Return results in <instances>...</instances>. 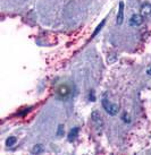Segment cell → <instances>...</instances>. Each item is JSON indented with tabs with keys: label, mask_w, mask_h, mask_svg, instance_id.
<instances>
[{
	"label": "cell",
	"mask_w": 151,
	"mask_h": 155,
	"mask_svg": "<svg viewBox=\"0 0 151 155\" xmlns=\"http://www.w3.org/2000/svg\"><path fill=\"white\" fill-rule=\"evenodd\" d=\"M102 107L110 116H116L118 110H119L118 104H114L112 102H109V100L106 96H104V99H102Z\"/></svg>",
	"instance_id": "obj_1"
},
{
	"label": "cell",
	"mask_w": 151,
	"mask_h": 155,
	"mask_svg": "<svg viewBox=\"0 0 151 155\" xmlns=\"http://www.w3.org/2000/svg\"><path fill=\"white\" fill-rule=\"evenodd\" d=\"M91 119H92V122L94 124L97 128H101L104 126V121H102L101 114L98 111H94L91 113Z\"/></svg>",
	"instance_id": "obj_2"
},
{
	"label": "cell",
	"mask_w": 151,
	"mask_h": 155,
	"mask_svg": "<svg viewBox=\"0 0 151 155\" xmlns=\"http://www.w3.org/2000/svg\"><path fill=\"white\" fill-rule=\"evenodd\" d=\"M143 16L142 15H139V14H135L132 16V18L129 19V24L132 26H140L143 23Z\"/></svg>",
	"instance_id": "obj_3"
},
{
	"label": "cell",
	"mask_w": 151,
	"mask_h": 155,
	"mask_svg": "<svg viewBox=\"0 0 151 155\" xmlns=\"http://www.w3.org/2000/svg\"><path fill=\"white\" fill-rule=\"evenodd\" d=\"M141 15L146 18H151V4H143L141 7Z\"/></svg>",
	"instance_id": "obj_4"
},
{
	"label": "cell",
	"mask_w": 151,
	"mask_h": 155,
	"mask_svg": "<svg viewBox=\"0 0 151 155\" xmlns=\"http://www.w3.org/2000/svg\"><path fill=\"white\" fill-rule=\"evenodd\" d=\"M124 21V2L119 1V8H118V14H117V24L122 25Z\"/></svg>",
	"instance_id": "obj_5"
},
{
	"label": "cell",
	"mask_w": 151,
	"mask_h": 155,
	"mask_svg": "<svg viewBox=\"0 0 151 155\" xmlns=\"http://www.w3.org/2000/svg\"><path fill=\"white\" fill-rule=\"evenodd\" d=\"M78 131H80V128L78 127H74L73 129L69 131L68 134V142H73V140H75V138L77 137L78 135Z\"/></svg>",
	"instance_id": "obj_6"
},
{
	"label": "cell",
	"mask_w": 151,
	"mask_h": 155,
	"mask_svg": "<svg viewBox=\"0 0 151 155\" xmlns=\"http://www.w3.org/2000/svg\"><path fill=\"white\" fill-rule=\"evenodd\" d=\"M16 137H14V136H10L9 138H7V140H6V145L8 147H10V146H13V145H15L16 144Z\"/></svg>",
	"instance_id": "obj_7"
},
{
	"label": "cell",
	"mask_w": 151,
	"mask_h": 155,
	"mask_svg": "<svg viewBox=\"0 0 151 155\" xmlns=\"http://www.w3.org/2000/svg\"><path fill=\"white\" fill-rule=\"evenodd\" d=\"M42 151H43V147L41 145H35L32 148V154H40V153H42Z\"/></svg>",
	"instance_id": "obj_8"
},
{
	"label": "cell",
	"mask_w": 151,
	"mask_h": 155,
	"mask_svg": "<svg viewBox=\"0 0 151 155\" xmlns=\"http://www.w3.org/2000/svg\"><path fill=\"white\" fill-rule=\"evenodd\" d=\"M105 23H106V19H104V21H102V22L100 23L99 25H98V27H97V30L94 31V33H93V34H92V36H91V39H93V38H94L95 35L98 34V33H99V31L101 30V28H102V26L105 25Z\"/></svg>",
	"instance_id": "obj_9"
},
{
	"label": "cell",
	"mask_w": 151,
	"mask_h": 155,
	"mask_svg": "<svg viewBox=\"0 0 151 155\" xmlns=\"http://www.w3.org/2000/svg\"><path fill=\"white\" fill-rule=\"evenodd\" d=\"M64 131H65L64 125H59L58 126V129H57V136H58V137L64 136Z\"/></svg>",
	"instance_id": "obj_10"
},
{
	"label": "cell",
	"mask_w": 151,
	"mask_h": 155,
	"mask_svg": "<svg viewBox=\"0 0 151 155\" xmlns=\"http://www.w3.org/2000/svg\"><path fill=\"white\" fill-rule=\"evenodd\" d=\"M123 120L125 121V122H131V119H129V114H124V116H123Z\"/></svg>",
	"instance_id": "obj_11"
},
{
	"label": "cell",
	"mask_w": 151,
	"mask_h": 155,
	"mask_svg": "<svg viewBox=\"0 0 151 155\" xmlns=\"http://www.w3.org/2000/svg\"><path fill=\"white\" fill-rule=\"evenodd\" d=\"M147 74H148V75H150V76H151V67L147 70Z\"/></svg>",
	"instance_id": "obj_12"
}]
</instances>
